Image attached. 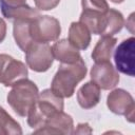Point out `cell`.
<instances>
[{
  "mask_svg": "<svg viewBox=\"0 0 135 135\" xmlns=\"http://www.w3.org/2000/svg\"><path fill=\"white\" fill-rule=\"evenodd\" d=\"M22 129L5 110L0 105V135H21Z\"/></svg>",
  "mask_w": 135,
  "mask_h": 135,
  "instance_id": "cell-18",
  "label": "cell"
},
{
  "mask_svg": "<svg viewBox=\"0 0 135 135\" xmlns=\"http://www.w3.org/2000/svg\"><path fill=\"white\" fill-rule=\"evenodd\" d=\"M82 11H91V12H108L109 4L107 0H81Z\"/></svg>",
  "mask_w": 135,
  "mask_h": 135,
  "instance_id": "cell-19",
  "label": "cell"
},
{
  "mask_svg": "<svg viewBox=\"0 0 135 135\" xmlns=\"http://www.w3.org/2000/svg\"><path fill=\"white\" fill-rule=\"evenodd\" d=\"M123 25H124L123 15L115 8H109V11L105 13L103 17L99 35L113 36L118 32H120Z\"/></svg>",
  "mask_w": 135,
  "mask_h": 135,
  "instance_id": "cell-13",
  "label": "cell"
},
{
  "mask_svg": "<svg viewBox=\"0 0 135 135\" xmlns=\"http://www.w3.org/2000/svg\"><path fill=\"white\" fill-rule=\"evenodd\" d=\"M0 2L7 6H17V5L25 4L26 0H0Z\"/></svg>",
  "mask_w": 135,
  "mask_h": 135,
  "instance_id": "cell-23",
  "label": "cell"
},
{
  "mask_svg": "<svg viewBox=\"0 0 135 135\" xmlns=\"http://www.w3.org/2000/svg\"><path fill=\"white\" fill-rule=\"evenodd\" d=\"M91 80L95 82L100 90H111L114 89L119 82V74L116 68L111 63V61L95 62L92 66Z\"/></svg>",
  "mask_w": 135,
  "mask_h": 135,
  "instance_id": "cell-10",
  "label": "cell"
},
{
  "mask_svg": "<svg viewBox=\"0 0 135 135\" xmlns=\"http://www.w3.org/2000/svg\"><path fill=\"white\" fill-rule=\"evenodd\" d=\"M63 110V98L56 96L51 89H45L39 93L37 100L27 114V123L35 130L54 113Z\"/></svg>",
  "mask_w": 135,
  "mask_h": 135,
  "instance_id": "cell-3",
  "label": "cell"
},
{
  "mask_svg": "<svg viewBox=\"0 0 135 135\" xmlns=\"http://www.w3.org/2000/svg\"><path fill=\"white\" fill-rule=\"evenodd\" d=\"M0 9L6 19L13 21L17 19H35L40 16L39 9L33 8L26 3L17 6H7L0 2Z\"/></svg>",
  "mask_w": 135,
  "mask_h": 135,
  "instance_id": "cell-15",
  "label": "cell"
},
{
  "mask_svg": "<svg viewBox=\"0 0 135 135\" xmlns=\"http://www.w3.org/2000/svg\"><path fill=\"white\" fill-rule=\"evenodd\" d=\"M61 33L60 22L57 18L49 15H40L31 20L30 35L33 42L49 43L56 41Z\"/></svg>",
  "mask_w": 135,
  "mask_h": 135,
  "instance_id": "cell-4",
  "label": "cell"
},
{
  "mask_svg": "<svg viewBox=\"0 0 135 135\" xmlns=\"http://www.w3.org/2000/svg\"><path fill=\"white\" fill-rule=\"evenodd\" d=\"M6 23L5 21L0 17V43L3 42V40L5 39V36H6Z\"/></svg>",
  "mask_w": 135,
  "mask_h": 135,
  "instance_id": "cell-22",
  "label": "cell"
},
{
  "mask_svg": "<svg viewBox=\"0 0 135 135\" xmlns=\"http://www.w3.org/2000/svg\"><path fill=\"white\" fill-rule=\"evenodd\" d=\"M60 0H34L36 8L39 11H51L59 4Z\"/></svg>",
  "mask_w": 135,
  "mask_h": 135,
  "instance_id": "cell-20",
  "label": "cell"
},
{
  "mask_svg": "<svg viewBox=\"0 0 135 135\" xmlns=\"http://www.w3.org/2000/svg\"><path fill=\"white\" fill-rule=\"evenodd\" d=\"M24 53L26 65L37 73L46 72L54 62L52 46L49 43L33 42Z\"/></svg>",
  "mask_w": 135,
  "mask_h": 135,
  "instance_id": "cell-5",
  "label": "cell"
},
{
  "mask_svg": "<svg viewBox=\"0 0 135 135\" xmlns=\"http://www.w3.org/2000/svg\"><path fill=\"white\" fill-rule=\"evenodd\" d=\"M33 19H17L13 22V36L16 44L23 52L26 51L27 46L33 43L30 35V23Z\"/></svg>",
  "mask_w": 135,
  "mask_h": 135,
  "instance_id": "cell-17",
  "label": "cell"
},
{
  "mask_svg": "<svg viewBox=\"0 0 135 135\" xmlns=\"http://www.w3.org/2000/svg\"><path fill=\"white\" fill-rule=\"evenodd\" d=\"M74 132V121L71 115L62 111H58L50 116L43 124L35 129V134H64L70 135Z\"/></svg>",
  "mask_w": 135,
  "mask_h": 135,
  "instance_id": "cell-8",
  "label": "cell"
},
{
  "mask_svg": "<svg viewBox=\"0 0 135 135\" xmlns=\"http://www.w3.org/2000/svg\"><path fill=\"white\" fill-rule=\"evenodd\" d=\"M52 52L54 59L61 63H74L82 58L79 50L72 45L68 39H60L56 41L52 46Z\"/></svg>",
  "mask_w": 135,
  "mask_h": 135,
  "instance_id": "cell-11",
  "label": "cell"
},
{
  "mask_svg": "<svg viewBox=\"0 0 135 135\" xmlns=\"http://www.w3.org/2000/svg\"><path fill=\"white\" fill-rule=\"evenodd\" d=\"M109 110L117 115L124 116L129 122H134L135 102L132 95L123 89H114L107 97Z\"/></svg>",
  "mask_w": 135,
  "mask_h": 135,
  "instance_id": "cell-7",
  "label": "cell"
},
{
  "mask_svg": "<svg viewBox=\"0 0 135 135\" xmlns=\"http://www.w3.org/2000/svg\"><path fill=\"white\" fill-rule=\"evenodd\" d=\"M88 69L82 58L74 63H61L51 82V91L58 97L70 98L77 84L84 79Z\"/></svg>",
  "mask_w": 135,
  "mask_h": 135,
  "instance_id": "cell-1",
  "label": "cell"
},
{
  "mask_svg": "<svg viewBox=\"0 0 135 135\" xmlns=\"http://www.w3.org/2000/svg\"><path fill=\"white\" fill-rule=\"evenodd\" d=\"M134 50H135V38L130 37L124 39L116 50L114 51V61L116 70L120 73L134 77Z\"/></svg>",
  "mask_w": 135,
  "mask_h": 135,
  "instance_id": "cell-9",
  "label": "cell"
},
{
  "mask_svg": "<svg viewBox=\"0 0 135 135\" xmlns=\"http://www.w3.org/2000/svg\"><path fill=\"white\" fill-rule=\"evenodd\" d=\"M38 95L39 90L36 83L25 78L12 85V90L8 92L6 99L7 103L17 115L26 117L35 104Z\"/></svg>",
  "mask_w": 135,
  "mask_h": 135,
  "instance_id": "cell-2",
  "label": "cell"
},
{
  "mask_svg": "<svg viewBox=\"0 0 135 135\" xmlns=\"http://www.w3.org/2000/svg\"><path fill=\"white\" fill-rule=\"evenodd\" d=\"M117 43V39L112 36H101V38L97 41L96 45L92 52V59L95 62L110 61L115 45Z\"/></svg>",
  "mask_w": 135,
  "mask_h": 135,
  "instance_id": "cell-16",
  "label": "cell"
},
{
  "mask_svg": "<svg viewBox=\"0 0 135 135\" xmlns=\"http://www.w3.org/2000/svg\"><path fill=\"white\" fill-rule=\"evenodd\" d=\"M93 132V130L91 129L90 124L88 122H84V123H78L76 130L73 132V134H91Z\"/></svg>",
  "mask_w": 135,
  "mask_h": 135,
  "instance_id": "cell-21",
  "label": "cell"
},
{
  "mask_svg": "<svg viewBox=\"0 0 135 135\" xmlns=\"http://www.w3.org/2000/svg\"><path fill=\"white\" fill-rule=\"evenodd\" d=\"M100 88L93 82L92 80L84 83L77 92V101L79 105L84 109L89 110L98 104L100 101Z\"/></svg>",
  "mask_w": 135,
  "mask_h": 135,
  "instance_id": "cell-12",
  "label": "cell"
},
{
  "mask_svg": "<svg viewBox=\"0 0 135 135\" xmlns=\"http://www.w3.org/2000/svg\"><path fill=\"white\" fill-rule=\"evenodd\" d=\"M111 2H113V3H116V4H119V3H122L124 0H110Z\"/></svg>",
  "mask_w": 135,
  "mask_h": 135,
  "instance_id": "cell-24",
  "label": "cell"
},
{
  "mask_svg": "<svg viewBox=\"0 0 135 135\" xmlns=\"http://www.w3.org/2000/svg\"><path fill=\"white\" fill-rule=\"evenodd\" d=\"M70 43L78 50H86L91 42V33L81 22H72L69 28Z\"/></svg>",
  "mask_w": 135,
  "mask_h": 135,
  "instance_id": "cell-14",
  "label": "cell"
},
{
  "mask_svg": "<svg viewBox=\"0 0 135 135\" xmlns=\"http://www.w3.org/2000/svg\"><path fill=\"white\" fill-rule=\"evenodd\" d=\"M27 66L20 60L7 54H0V83L12 86L16 82L27 78Z\"/></svg>",
  "mask_w": 135,
  "mask_h": 135,
  "instance_id": "cell-6",
  "label": "cell"
}]
</instances>
